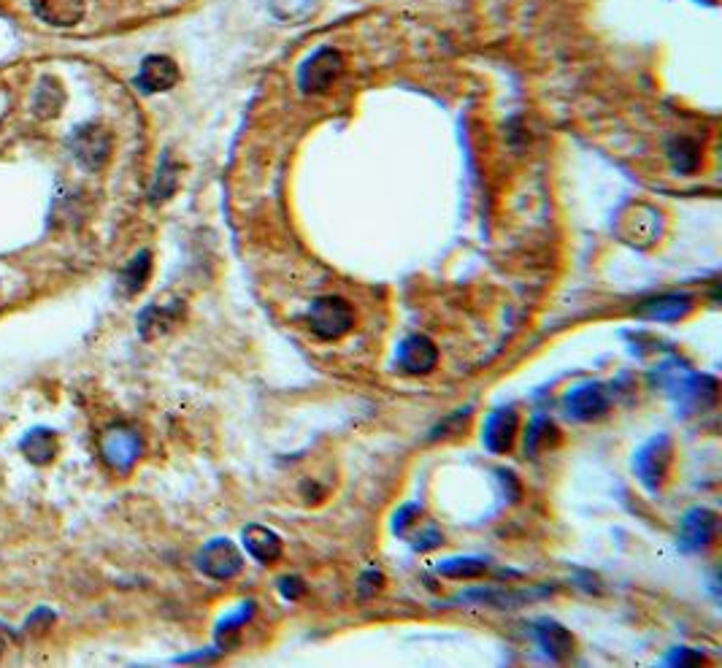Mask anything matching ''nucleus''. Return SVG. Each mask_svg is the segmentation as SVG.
Returning a JSON list of instances; mask_svg holds the SVG:
<instances>
[{"instance_id":"1","label":"nucleus","mask_w":722,"mask_h":668,"mask_svg":"<svg viewBox=\"0 0 722 668\" xmlns=\"http://www.w3.org/2000/svg\"><path fill=\"white\" fill-rule=\"evenodd\" d=\"M306 322L320 341H339L355 328V309L341 295H320L311 301Z\"/></svg>"},{"instance_id":"2","label":"nucleus","mask_w":722,"mask_h":668,"mask_svg":"<svg viewBox=\"0 0 722 668\" xmlns=\"http://www.w3.org/2000/svg\"><path fill=\"white\" fill-rule=\"evenodd\" d=\"M344 74V55L333 46H320L298 68V87L303 95H322Z\"/></svg>"},{"instance_id":"3","label":"nucleus","mask_w":722,"mask_h":668,"mask_svg":"<svg viewBox=\"0 0 722 668\" xmlns=\"http://www.w3.org/2000/svg\"><path fill=\"white\" fill-rule=\"evenodd\" d=\"M671 460H674V444L668 436H655L649 439L644 447L636 452L633 458V471L639 476V482L652 493H658L663 482L668 479L671 471Z\"/></svg>"},{"instance_id":"4","label":"nucleus","mask_w":722,"mask_h":668,"mask_svg":"<svg viewBox=\"0 0 722 668\" xmlns=\"http://www.w3.org/2000/svg\"><path fill=\"white\" fill-rule=\"evenodd\" d=\"M195 566L201 574L217 582H228L238 577L244 568V555L230 539H211L198 555H195Z\"/></svg>"},{"instance_id":"5","label":"nucleus","mask_w":722,"mask_h":668,"mask_svg":"<svg viewBox=\"0 0 722 668\" xmlns=\"http://www.w3.org/2000/svg\"><path fill=\"white\" fill-rule=\"evenodd\" d=\"M114 138L101 125H82L71 136V152L87 171H101L103 165L109 163Z\"/></svg>"},{"instance_id":"6","label":"nucleus","mask_w":722,"mask_h":668,"mask_svg":"<svg viewBox=\"0 0 722 668\" xmlns=\"http://www.w3.org/2000/svg\"><path fill=\"white\" fill-rule=\"evenodd\" d=\"M101 455L117 474H128L130 468L136 466V460L141 458V436L133 428L114 425L103 433Z\"/></svg>"},{"instance_id":"7","label":"nucleus","mask_w":722,"mask_h":668,"mask_svg":"<svg viewBox=\"0 0 722 668\" xmlns=\"http://www.w3.org/2000/svg\"><path fill=\"white\" fill-rule=\"evenodd\" d=\"M717 512L695 506L682 517L679 522V547L685 552H701L712 547L714 536H717Z\"/></svg>"},{"instance_id":"8","label":"nucleus","mask_w":722,"mask_h":668,"mask_svg":"<svg viewBox=\"0 0 722 668\" xmlns=\"http://www.w3.org/2000/svg\"><path fill=\"white\" fill-rule=\"evenodd\" d=\"M395 357H398V366H401L406 374L425 376L439 366V347H436L428 336L414 333V336L401 341V347H398V355Z\"/></svg>"},{"instance_id":"9","label":"nucleus","mask_w":722,"mask_h":668,"mask_svg":"<svg viewBox=\"0 0 722 668\" xmlns=\"http://www.w3.org/2000/svg\"><path fill=\"white\" fill-rule=\"evenodd\" d=\"M693 306H695L693 295L663 293V295H655V298H647V301H641L636 314H639L641 320H649V322H679L693 312Z\"/></svg>"},{"instance_id":"10","label":"nucleus","mask_w":722,"mask_h":668,"mask_svg":"<svg viewBox=\"0 0 722 668\" xmlns=\"http://www.w3.org/2000/svg\"><path fill=\"white\" fill-rule=\"evenodd\" d=\"M609 403H612L609 401V393L598 382L574 387L566 395V409L574 420H598V417H604L609 412Z\"/></svg>"},{"instance_id":"11","label":"nucleus","mask_w":722,"mask_h":668,"mask_svg":"<svg viewBox=\"0 0 722 668\" xmlns=\"http://www.w3.org/2000/svg\"><path fill=\"white\" fill-rule=\"evenodd\" d=\"M517 431H520V417L514 409H498L485 420V433H482V441L485 447L495 455H503L514 447V439H517Z\"/></svg>"},{"instance_id":"12","label":"nucleus","mask_w":722,"mask_h":668,"mask_svg":"<svg viewBox=\"0 0 722 668\" xmlns=\"http://www.w3.org/2000/svg\"><path fill=\"white\" fill-rule=\"evenodd\" d=\"M179 82V68L171 57L149 55L138 68L136 84L144 92H168Z\"/></svg>"},{"instance_id":"13","label":"nucleus","mask_w":722,"mask_h":668,"mask_svg":"<svg viewBox=\"0 0 722 668\" xmlns=\"http://www.w3.org/2000/svg\"><path fill=\"white\" fill-rule=\"evenodd\" d=\"M241 539H244V547H247L249 555H252L257 563H263V566L276 563V560L282 558V539H279V533L266 528V525L252 522V525H247V528L241 531Z\"/></svg>"},{"instance_id":"14","label":"nucleus","mask_w":722,"mask_h":668,"mask_svg":"<svg viewBox=\"0 0 722 668\" xmlns=\"http://www.w3.org/2000/svg\"><path fill=\"white\" fill-rule=\"evenodd\" d=\"M30 6L52 28H74L84 17V0H30Z\"/></svg>"},{"instance_id":"15","label":"nucleus","mask_w":722,"mask_h":668,"mask_svg":"<svg viewBox=\"0 0 722 668\" xmlns=\"http://www.w3.org/2000/svg\"><path fill=\"white\" fill-rule=\"evenodd\" d=\"M717 379L712 376H701V374H687L685 379L677 382V398L682 403H690L693 409H706V406H714L717 401Z\"/></svg>"},{"instance_id":"16","label":"nucleus","mask_w":722,"mask_h":668,"mask_svg":"<svg viewBox=\"0 0 722 668\" xmlns=\"http://www.w3.org/2000/svg\"><path fill=\"white\" fill-rule=\"evenodd\" d=\"M536 641L541 644V650L547 652L552 660H566L574 652V636L568 628H563L555 620H539L536 623Z\"/></svg>"},{"instance_id":"17","label":"nucleus","mask_w":722,"mask_h":668,"mask_svg":"<svg viewBox=\"0 0 722 668\" xmlns=\"http://www.w3.org/2000/svg\"><path fill=\"white\" fill-rule=\"evenodd\" d=\"M149 274H152V252L141 249L128 266H125V271L119 274V295H122V298H133V295L141 293V290L147 287Z\"/></svg>"},{"instance_id":"18","label":"nucleus","mask_w":722,"mask_h":668,"mask_svg":"<svg viewBox=\"0 0 722 668\" xmlns=\"http://www.w3.org/2000/svg\"><path fill=\"white\" fill-rule=\"evenodd\" d=\"M668 160H671V168L677 171V174H695L698 171V165H701V147H698V141L690 136H674L668 141Z\"/></svg>"},{"instance_id":"19","label":"nucleus","mask_w":722,"mask_h":668,"mask_svg":"<svg viewBox=\"0 0 722 668\" xmlns=\"http://www.w3.org/2000/svg\"><path fill=\"white\" fill-rule=\"evenodd\" d=\"M179 317H182L179 306H149L138 317V330H141L144 339H157V336H163V333L174 328Z\"/></svg>"},{"instance_id":"20","label":"nucleus","mask_w":722,"mask_h":668,"mask_svg":"<svg viewBox=\"0 0 722 668\" xmlns=\"http://www.w3.org/2000/svg\"><path fill=\"white\" fill-rule=\"evenodd\" d=\"M22 455L36 463V466H44V463H52L57 455V439L52 431H30L25 439H22Z\"/></svg>"},{"instance_id":"21","label":"nucleus","mask_w":722,"mask_h":668,"mask_svg":"<svg viewBox=\"0 0 722 668\" xmlns=\"http://www.w3.org/2000/svg\"><path fill=\"white\" fill-rule=\"evenodd\" d=\"M558 441L560 433L558 428H555V422L547 420V417H536V420L528 425V433H525V455L536 458L539 452L555 447Z\"/></svg>"},{"instance_id":"22","label":"nucleus","mask_w":722,"mask_h":668,"mask_svg":"<svg viewBox=\"0 0 722 668\" xmlns=\"http://www.w3.org/2000/svg\"><path fill=\"white\" fill-rule=\"evenodd\" d=\"M176 187H179V165H176L171 157H163V163H160L155 174V182L149 187V201H168V198L176 193Z\"/></svg>"},{"instance_id":"23","label":"nucleus","mask_w":722,"mask_h":668,"mask_svg":"<svg viewBox=\"0 0 722 668\" xmlns=\"http://www.w3.org/2000/svg\"><path fill=\"white\" fill-rule=\"evenodd\" d=\"M441 577L447 579H479L485 577L487 560L485 558H449L436 566Z\"/></svg>"},{"instance_id":"24","label":"nucleus","mask_w":722,"mask_h":668,"mask_svg":"<svg viewBox=\"0 0 722 668\" xmlns=\"http://www.w3.org/2000/svg\"><path fill=\"white\" fill-rule=\"evenodd\" d=\"M63 106V90L55 79H44L38 84L36 101H33V109H36L38 117H57V111Z\"/></svg>"},{"instance_id":"25","label":"nucleus","mask_w":722,"mask_h":668,"mask_svg":"<svg viewBox=\"0 0 722 668\" xmlns=\"http://www.w3.org/2000/svg\"><path fill=\"white\" fill-rule=\"evenodd\" d=\"M252 617V604H241V609H238L236 614H230V617H225L220 623V628H217V636L220 639H225L228 633H236L238 631V625H244Z\"/></svg>"},{"instance_id":"26","label":"nucleus","mask_w":722,"mask_h":668,"mask_svg":"<svg viewBox=\"0 0 722 668\" xmlns=\"http://www.w3.org/2000/svg\"><path fill=\"white\" fill-rule=\"evenodd\" d=\"M279 593H282L287 601H298V598L306 593V585H303L301 577H282L279 579Z\"/></svg>"},{"instance_id":"27","label":"nucleus","mask_w":722,"mask_h":668,"mask_svg":"<svg viewBox=\"0 0 722 668\" xmlns=\"http://www.w3.org/2000/svg\"><path fill=\"white\" fill-rule=\"evenodd\" d=\"M14 639H17V636H14V631H11L9 625L0 623V652L6 650V647H9V644H11V641H14Z\"/></svg>"}]
</instances>
